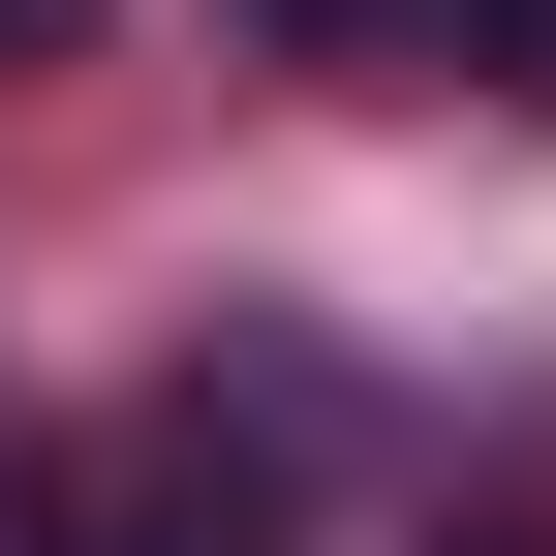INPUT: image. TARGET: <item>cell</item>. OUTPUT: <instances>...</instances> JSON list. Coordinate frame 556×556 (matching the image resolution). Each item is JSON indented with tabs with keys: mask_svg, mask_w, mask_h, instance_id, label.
<instances>
[{
	"mask_svg": "<svg viewBox=\"0 0 556 556\" xmlns=\"http://www.w3.org/2000/svg\"><path fill=\"white\" fill-rule=\"evenodd\" d=\"M31 556H278V495H248L217 402H124V433H62V464H31Z\"/></svg>",
	"mask_w": 556,
	"mask_h": 556,
	"instance_id": "obj_1",
	"label": "cell"
},
{
	"mask_svg": "<svg viewBox=\"0 0 556 556\" xmlns=\"http://www.w3.org/2000/svg\"><path fill=\"white\" fill-rule=\"evenodd\" d=\"M464 62H495V93H556V0H464Z\"/></svg>",
	"mask_w": 556,
	"mask_h": 556,
	"instance_id": "obj_2",
	"label": "cell"
},
{
	"mask_svg": "<svg viewBox=\"0 0 556 556\" xmlns=\"http://www.w3.org/2000/svg\"><path fill=\"white\" fill-rule=\"evenodd\" d=\"M433 556H556V495H464V526H433Z\"/></svg>",
	"mask_w": 556,
	"mask_h": 556,
	"instance_id": "obj_3",
	"label": "cell"
},
{
	"mask_svg": "<svg viewBox=\"0 0 556 556\" xmlns=\"http://www.w3.org/2000/svg\"><path fill=\"white\" fill-rule=\"evenodd\" d=\"M0 62H93V0H0Z\"/></svg>",
	"mask_w": 556,
	"mask_h": 556,
	"instance_id": "obj_4",
	"label": "cell"
},
{
	"mask_svg": "<svg viewBox=\"0 0 556 556\" xmlns=\"http://www.w3.org/2000/svg\"><path fill=\"white\" fill-rule=\"evenodd\" d=\"M248 31H309V62H340V31H402V0H248Z\"/></svg>",
	"mask_w": 556,
	"mask_h": 556,
	"instance_id": "obj_5",
	"label": "cell"
}]
</instances>
